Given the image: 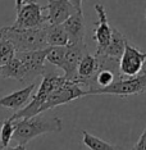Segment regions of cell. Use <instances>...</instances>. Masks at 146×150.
Returning <instances> with one entry per match:
<instances>
[{
	"label": "cell",
	"instance_id": "6da1fadb",
	"mask_svg": "<svg viewBox=\"0 0 146 150\" xmlns=\"http://www.w3.org/2000/svg\"><path fill=\"white\" fill-rule=\"evenodd\" d=\"M63 129L62 119L56 115L37 114L35 117L16 121V129L13 140L17 145H27L37 136L51 132H60Z\"/></svg>",
	"mask_w": 146,
	"mask_h": 150
},
{
	"label": "cell",
	"instance_id": "7a4b0ae2",
	"mask_svg": "<svg viewBox=\"0 0 146 150\" xmlns=\"http://www.w3.org/2000/svg\"><path fill=\"white\" fill-rule=\"evenodd\" d=\"M0 36L5 37L14 47L16 53L35 52L46 49V32L45 27L41 28H14L12 26H5L0 28Z\"/></svg>",
	"mask_w": 146,
	"mask_h": 150
},
{
	"label": "cell",
	"instance_id": "3957f363",
	"mask_svg": "<svg viewBox=\"0 0 146 150\" xmlns=\"http://www.w3.org/2000/svg\"><path fill=\"white\" fill-rule=\"evenodd\" d=\"M146 93V71L135 77H122L113 85L105 88H99L89 93V95H117L121 98H127L131 95H141Z\"/></svg>",
	"mask_w": 146,
	"mask_h": 150
},
{
	"label": "cell",
	"instance_id": "277c9868",
	"mask_svg": "<svg viewBox=\"0 0 146 150\" xmlns=\"http://www.w3.org/2000/svg\"><path fill=\"white\" fill-rule=\"evenodd\" d=\"M49 47L35 52H22L16 53V57L19 59L22 66V83L33 81L36 77L45 73V60L49 53Z\"/></svg>",
	"mask_w": 146,
	"mask_h": 150
},
{
	"label": "cell",
	"instance_id": "5b68a950",
	"mask_svg": "<svg viewBox=\"0 0 146 150\" xmlns=\"http://www.w3.org/2000/svg\"><path fill=\"white\" fill-rule=\"evenodd\" d=\"M45 6L40 5L35 0H25L21 8L17 11L14 28H41L46 26V17L42 14Z\"/></svg>",
	"mask_w": 146,
	"mask_h": 150
},
{
	"label": "cell",
	"instance_id": "8992f818",
	"mask_svg": "<svg viewBox=\"0 0 146 150\" xmlns=\"http://www.w3.org/2000/svg\"><path fill=\"white\" fill-rule=\"evenodd\" d=\"M87 96L86 90H83L81 87V85L78 82H72V81H66L64 85H62L59 88H56L55 91H53L51 94L47 96L45 100V103L41 107V113H45L49 109H53L59 105L67 104L72 100L76 99Z\"/></svg>",
	"mask_w": 146,
	"mask_h": 150
},
{
	"label": "cell",
	"instance_id": "52a82bcc",
	"mask_svg": "<svg viewBox=\"0 0 146 150\" xmlns=\"http://www.w3.org/2000/svg\"><path fill=\"white\" fill-rule=\"evenodd\" d=\"M146 64V53H141L127 41L124 52L119 58V73L122 77H135L141 73Z\"/></svg>",
	"mask_w": 146,
	"mask_h": 150
},
{
	"label": "cell",
	"instance_id": "ba28073f",
	"mask_svg": "<svg viewBox=\"0 0 146 150\" xmlns=\"http://www.w3.org/2000/svg\"><path fill=\"white\" fill-rule=\"evenodd\" d=\"M94 9L97 14V22L95 25V30L92 33V39L96 42V52H95L94 55L99 57L104 53V50L107 49L108 44L110 41L111 26L109 25L107 11H105L104 5L101 3H96L94 5Z\"/></svg>",
	"mask_w": 146,
	"mask_h": 150
},
{
	"label": "cell",
	"instance_id": "9c48e42d",
	"mask_svg": "<svg viewBox=\"0 0 146 150\" xmlns=\"http://www.w3.org/2000/svg\"><path fill=\"white\" fill-rule=\"evenodd\" d=\"M87 53H89V50H87V45L85 42L68 44L67 45L66 59H64V64L62 67V69L64 72L63 76L67 81L77 82V68H78V63L82 59V57Z\"/></svg>",
	"mask_w": 146,
	"mask_h": 150
},
{
	"label": "cell",
	"instance_id": "30bf717a",
	"mask_svg": "<svg viewBox=\"0 0 146 150\" xmlns=\"http://www.w3.org/2000/svg\"><path fill=\"white\" fill-rule=\"evenodd\" d=\"M45 9H47L46 16V25L55 26L63 25L73 13L77 11L73 8V5L67 0H47Z\"/></svg>",
	"mask_w": 146,
	"mask_h": 150
},
{
	"label": "cell",
	"instance_id": "8fae6325",
	"mask_svg": "<svg viewBox=\"0 0 146 150\" xmlns=\"http://www.w3.org/2000/svg\"><path fill=\"white\" fill-rule=\"evenodd\" d=\"M35 87H36V83L32 82L25 88H21L18 91H14V93L0 98V107L12 109L14 112L21 110V109H23L30 103L33 91H35Z\"/></svg>",
	"mask_w": 146,
	"mask_h": 150
},
{
	"label": "cell",
	"instance_id": "7c38bea8",
	"mask_svg": "<svg viewBox=\"0 0 146 150\" xmlns=\"http://www.w3.org/2000/svg\"><path fill=\"white\" fill-rule=\"evenodd\" d=\"M63 27L67 32L68 42L69 44L85 42L86 26H85V18H83L82 12L73 13V14L63 23Z\"/></svg>",
	"mask_w": 146,
	"mask_h": 150
},
{
	"label": "cell",
	"instance_id": "4fadbf2b",
	"mask_svg": "<svg viewBox=\"0 0 146 150\" xmlns=\"http://www.w3.org/2000/svg\"><path fill=\"white\" fill-rule=\"evenodd\" d=\"M97 58L95 55H91L90 53L85 54L82 59L78 63V68H77V82L81 85V87L86 88V85L89 81L94 77V74L97 71Z\"/></svg>",
	"mask_w": 146,
	"mask_h": 150
},
{
	"label": "cell",
	"instance_id": "5bb4252c",
	"mask_svg": "<svg viewBox=\"0 0 146 150\" xmlns=\"http://www.w3.org/2000/svg\"><path fill=\"white\" fill-rule=\"evenodd\" d=\"M128 39L122 33L118 28L111 27V37L110 41L108 44L107 49L104 50V53L99 57H107V58H111V59H118L122 57V54L124 52V46L127 44Z\"/></svg>",
	"mask_w": 146,
	"mask_h": 150
},
{
	"label": "cell",
	"instance_id": "9a60e30c",
	"mask_svg": "<svg viewBox=\"0 0 146 150\" xmlns=\"http://www.w3.org/2000/svg\"><path fill=\"white\" fill-rule=\"evenodd\" d=\"M46 32V41L47 46H67L68 44V36L64 30L63 25H55V26H45Z\"/></svg>",
	"mask_w": 146,
	"mask_h": 150
},
{
	"label": "cell",
	"instance_id": "2e32d148",
	"mask_svg": "<svg viewBox=\"0 0 146 150\" xmlns=\"http://www.w3.org/2000/svg\"><path fill=\"white\" fill-rule=\"evenodd\" d=\"M82 142L90 150H122L121 148L110 144V142L104 141L100 137L89 134L87 131H82Z\"/></svg>",
	"mask_w": 146,
	"mask_h": 150
},
{
	"label": "cell",
	"instance_id": "e0dca14e",
	"mask_svg": "<svg viewBox=\"0 0 146 150\" xmlns=\"http://www.w3.org/2000/svg\"><path fill=\"white\" fill-rule=\"evenodd\" d=\"M16 129V121L11 118H6L0 126V145L3 149L8 148L11 141L13 140V135H14Z\"/></svg>",
	"mask_w": 146,
	"mask_h": 150
},
{
	"label": "cell",
	"instance_id": "ac0fdd59",
	"mask_svg": "<svg viewBox=\"0 0 146 150\" xmlns=\"http://www.w3.org/2000/svg\"><path fill=\"white\" fill-rule=\"evenodd\" d=\"M66 52H67V46H50L49 53L46 55V60L50 64L55 66L56 68L62 69L63 64H64V59H66Z\"/></svg>",
	"mask_w": 146,
	"mask_h": 150
},
{
	"label": "cell",
	"instance_id": "d6986e66",
	"mask_svg": "<svg viewBox=\"0 0 146 150\" xmlns=\"http://www.w3.org/2000/svg\"><path fill=\"white\" fill-rule=\"evenodd\" d=\"M16 55V50L11 41L5 39V37L0 36V66H4Z\"/></svg>",
	"mask_w": 146,
	"mask_h": 150
},
{
	"label": "cell",
	"instance_id": "ffe728a7",
	"mask_svg": "<svg viewBox=\"0 0 146 150\" xmlns=\"http://www.w3.org/2000/svg\"><path fill=\"white\" fill-rule=\"evenodd\" d=\"M131 150H146V127L142 131V134L138 139V141L135 144V146Z\"/></svg>",
	"mask_w": 146,
	"mask_h": 150
},
{
	"label": "cell",
	"instance_id": "44dd1931",
	"mask_svg": "<svg viewBox=\"0 0 146 150\" xmlns=\"http://www.w3.org/2000/svg\"><path fill=\"white\" fill-rule=\"evenodd\" d=\"M67 1H69L77 12H82V3H83V0H67Z\"/></svg>",
	"mask_w": 146,
	"mask_h": 150
},
{
	"label": "cell",
	"instance_id": "7402d4cb",
	"mask_svg": "<svg viewBox=\"0 0 146 150\" xmlns=\"http://www.w3.org/2000/svg\"><path fill=\"white\" fill-rule=\"evenodd\" d=\"M3 150H27V148H26V145H17V146H8V148H5Z\"/></svg>",
	"mask_w": 146,
	"mask_h": 150
},
{
	"label": "cell",
	"instance_id": "603a6c76",
	"mask_svg": "<svg viewBox=\"0 0 146 150\" xmlns=\"http://www.w3.org/2000/svg\"><path fill=\"white\" fill-rule=\"evenodd\" d=\"M23 3H25V0H16V11H18L21 8Z\"/></svg>",
	"mask_w": 146,
	"mask_h": 150
},
{
	"label": "cell",
	"instance_id": "cb8c5ba5",
	"mask_svg": "<svg viewBox=\"0 0 146 150\" xmlns=\"http://www.w3.org/2000/svg\"><path fill=\"white\" fill-rule=\"evenodd\" d=\"M0 72H1V66H0Z\"/></svg>",
	"mask_w": 146,
	"mask_h": 150
},
{
	"label": "cell",
	"instance_id": "d4e9b609",
	"mask_svg": "<svg viewBox=\"0 0 146 150\" xmlns=\"http://www.w3.org/2000/svg\"><path fill=\"white\" fill-rule=\"evenodd\" d=\"M145 19H146V12H145Z\"/></svg>",
	"mask_w": 146,
	"mask_h": 150
},
{
	"label": "cell",
	"instance_id": "484cf974",
	"mask_svg": "<svg viewBox=\"0 0 146 150\" xmlns=\"http://www.w3.org/2000/svg\"><path fill=\"white\" fill-rule=\"evenodd\" d=\"M0 150H3V148H1V146H0Z\"/></svg>",
	"mask_w": 146,
	"mask_h": 150
},
{
	"label": "cell",
	"instance_id": "4316f807",
	"mask_svg": "<svg viewBox=\"0 0 146 150\" xmlns=\"http://www.w3.org/2000/svg\"><path fill=\"white\" fill-rule=\"evenodd\" d=\"M0 126H1V125H0ZM0 146H1V145H0Z\"/></svg>",
	"mask_w": 146,
	"mask_h": 150
}]
</instances>
